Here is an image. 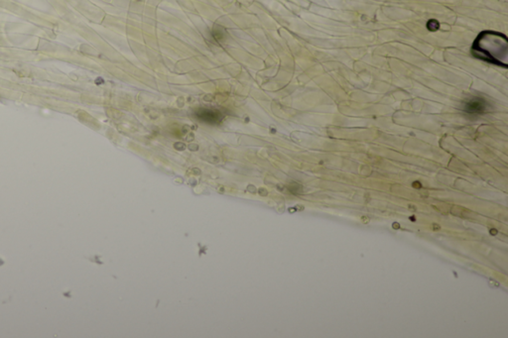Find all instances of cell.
<instances>
[{
	"label": "cell",
	"mask_w": 508,
	"mask_h": 338,
	"mask_svg": "<svg viewBox=\"0 0 508 338\" xmlns=\"http://www.w3.org/2000/svg\"><path fill=\"white\" fill-rule=\"evenodd\" d=\"M508 41L505 35L493 32H481L473 45V54L483 61L496 66L507 67Z\"/></svg>",
	"instance_id": "6da1fadb"
},
{
	"label": "cell",
	"mask_w": 508,
	"mask_h": 338,
	"mask_svg": "<svg viewBox=\"0 0 508 338\" xmlns=\"http://www.w3.org/2000/svg\"><path fill=\"white\" fill-rule=\"evenodd\" d=\"M362 220L365 221L364 223H366V221H368V219H366V217H362Z\"/></svg>",
	"instance_id": "5b68a950"
},
{
	"label": "cell",
	"mask_w": 508,
	"mask_h": 338,
	"mask_svg": "<svg viewBox=\"0 0 508 338\" xmlns=\"http://www.w3.org/2000/svg\"><path fill=\"white\" fill-rule=\"evenodd\" d=\"M434 228H435V229H436V228H437V229H440V227H439V226H436V225H434Z\"/></svg>",
	"instance_id": "8992f818"
},
{
	"label": "cell",
	"mask_w": 508,
	"mask_h": 338,
	"mask_svg": "<svg viewBox=\"0 0 508 338\" xmlns=\"http://www.w3.org/2000/svg\"><path fill=\"white\" fill-rule=\"evenodd\" d=\"M427 27L431 31H436L439 29V22L436 20H430L427 23Z\"/></svg>",
	"instance_id": "277c9868"
},
{
	"label": "cell",
	"mask_w": 508,
	"mask_h": 338,
	"mask_svg": "<svg viewBox=\"0 0 508 338\" xmlns=\"http://www.w3.org/2000/svg\"><path fill=\"white\" fill-rule=\"evenodd\" d=\"M201 115H202L203 120H206V121H208V122H212V121H217V120H220V113H217V112H213V111H210V110H203Z\"/></svg>",
	"instance_id": "3957f363"
},
{
	"label": "cell",
	"mask_w": 508,
	"mask_h": 338,
	"mask_svg": "<svg viewBox=\"0 0 508 338\" xmlns=\"http://www.w3.org/2000/svg\"><path fill=\"white\" fill-rule=\"evenodd\" d=\"M489 109V104L486 100L481 98H473L465 104V112L472 116H477L486 113Z\"/></svg>",
	"instance_id": "7a4b0ae2"
}]
</instances>
